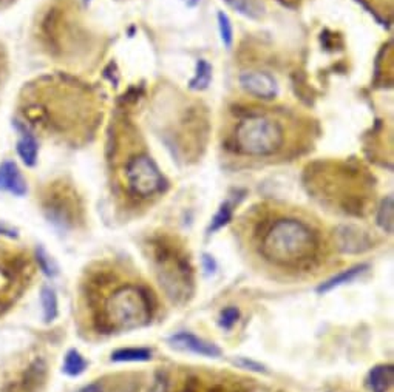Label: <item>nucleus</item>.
I'll return each mask as SVG.
<instances>
[{"label": "nucleus", "instance_id": "f257e3e1", "mask_svg": "<svg viewBox=\"0 0 394 392\" xmlns=\"http://www.w3.org/2000/svg\"><path fill=\"white\" fill-rule=\"evenodd\" d=\"M320 235L309 222L296 216L269 221L258 233V252L274 267L307 270L320 260Z\"/></svg>", "mask_w": 394, "mask_h": 392}, {"label": "nucleus", "instance_id": "f03ea898", "mask_svg": "<svg viewBox=\"0 0 394 392\" xmlns=\"http://www.w3.org/2000/svg\"><path fill=\"white\" fill-rule=\"evenodd\" d=\"M153 304L147 289L135 283L113 287L99 308L96 321L108 334L128 332L146 326L152 320Z\"/></svg>", "mask_w": 394, "mask_h": 392}, {"label": "nucleus", "instance_id": "7ed1b4c3", "mask_svg": "<svg viewBox=\"0 0 394 392\" xmlns=\"http://www.w3.org/2000/svg\"><path fill=\"white\" fill-rule=\"evenodd\" d=\"M152 265L161 287L176 303L189 300L194 292V272L187 256L171 240L162 238L152 246Z\"/></svg>", "mask_w": 394, "mask_h": 392}, {"label": "nucleus", "instance_id": "20e7f679", "mask_svg": "<svg viewBox=\"0 0 394 392\" xmlns=\"http://www.w3.org/2000/svg\"><path fill=\"white\" fill-rule=\"evenodd\" d=\"M283 145V127L268 114H249L235 127L234 147L244 157L269 158L280 152Z\"/></svg>", "mask_w": 394, "mask_h": 392}, {"label": "nucleus", "instance_id": "39448f33", "mask_svg": "<svg viewBox=\"0 0 394 392\" xmlns=\"http://www.w3.org/2000/svg\"><path fill=\"white\" fill-rule=\"evenodd\" d=\"M126 181L128 190L142 199L162 193L167 186L160 167L148 154H138L127 161Z\"/></svg>", "mask_w": 394, "mask_h": 392}, {"label": "nucleus", "instance_id": "423d86ee", "mask_svg": "<svg viewBox=\"0 0 394 392\" xmlns=\"http://www.w3.org/2000/svg\"><path fill=\"white\" fill-rule=\"evenodd\" d=\"M241 89L248 94L263 100H273L278 94L277 80L268 73L246 71L240 76Z\"/></svg>", "mask_w": 394, "mask_h": 392}, {"label": "nucleus", "instance_id": "0eeeda50", "mask_svg": "<svg viewBox=\"0 0 394 392\" xmlns=\"http://www.w3.org/2000/svg\"><path fill=\"white\" fill-rule=\"evenodd\" d=\"M28 190L26 181L15 161H3L0 164V192L24 196Z\"/></svg>", "mask_w": 394, "mask_h": 392}, {"label": "nucleus", "instance_id": "6e6552de", "mask_svg": "<svg viewBox=\"0 0 394 392\" xmlns=\"http://www.w3.org/2000/svg\"><path fill=\"white\" fill-rule=\"evenodd\" d=\"M169 341H171V344L175 349L186 350V353H192L196 355H205V357H220L221 355L220 348H216L215 344L201 340L196 335L189 334V332L176 334Z\"/></svg>", "mask_w": 394, "mask_h": 392}, {"label": "nucleus", "instance_id": "1a4fd4ad", "mask_svg": "<svg viewBox=\"0 0 394 392\" xmlns=\"http://www.w3.org/2000/svg\"><path fill=\"white\" fill-rule=\"evenodd\" d=\"M394 383L393 364H377L365 378V384L371 392H388Z\"/></svg>", "mask_w": 394, "mask_h": 392}, {"label": "nucleus", "instance_id": "9d476101", "mask_svg": "<svg viewBox=\"0 0 394 392\" xmlns=\"http://www.w3.org/2000/svg\"><path fill=\"white\" fill-rule=\"evenodd\" d=\"M16 150L20 161L24 162L26 167H35L37 162V154H39V145L37 141L35 139L33 134L22 133L17 139Z\"/></svg>", "mask_w": 394, "mask_h": 392}, {"label": "nucleus", "instance_id": "9b49d317", "mask_svg": "<svg viewBox=\"0 0 394 392\" xmlns=\"http://www.w3.org/2000/svg\"><path fill=\"white\" fill-rule=\"evenodd\" d=\"M366 269H368V266H366V265H360V266H354L351 269H346V270H343V272L337 274L336 276H332V278L322 283V285L317 287V292L318 294H326L332 289L346 285V283H351L352 280H356L360 274L365 272Z\"/></svg>", "mask_w": 394, "mask_h": 392}, {"label": "nucleus", "instance_id": "f8f14e48", "mask_svg": "<svg viewBox=\"0 0 394 392\" xmlns=\"http://www.w3.org/2000/svg\"><path fill=\"white\" fill-rule=\"evenodd\" d=\"M210 80H212V65L206 59H200L196 62L194 78L189 82V89L194 91H203L210 85Z\"/></svg>", "mask_w": 394, "mask_h": 392}, {"label": "nucleus", "instance_id": "ddd939ff", "mask_svg": "<svg viewBox=\"0 0 394 392\" xmlns=\"http://www.w3.org/2000/svg\"><path fill=\"white\" fill-rule=\"evenodd\" d=\"M152 358V350L147 348H122L112 354V362L117 363H135L148 362Z\"/></svg>", "mask_w": 394, "mask_h": 392}, {"label": "nucleus", "instance_id": "4468645a", "mask_svg": "<svg viewBox=\"0 0 394 392\" xmlns=\"http://www.w3.org/2000/svg\"><path fill=\"white\" fill-rule=\"evenodd\" d=\"M40 303H42L44 310V321L51 323L56 320L59 314V304H58V295L56 290L50 286H44L40 290Z\"/></svg>", "mask_w": 394, "mask_h": 392}, {"label": "nucleus", "instance_id": "2eb2a0df", "mask_svg": "<svg viewBox=\"0 0 394 392\" xmlns=\"http://www.w3.org/2000/svg\"><path fill=\"white\" fill-rule=\"evenodd\" d=\"M87 366H88V363L84 358V355L76 349H70L64 357L62 373L69 377H79L80 374L85 373Z\"/></svg>", "mask_w": 394, "mask_h": 392}, {"label": "nucleus", "instance_id": "dca6fc26", "mask_svg": "<svg viewBox=\"0 0 394 392\" xmlns=\"http://www.w3.org/2000/svg\"><path fill=\"white\" fill-rule=\"evenodd\" d=\"M376 221H377V226L382 229L385 233H388V235L393 233V227H394V199H393L391 195L386 196V198H384L382 202H380Z\"/></svg>", "mask_w": 394, "mask_h": 392}, {"label": "nucleus", "instance_id": "f3484780", "mask_svg": "<svg viewBox=\"0 0 394 392\" xmlns=\"http://www.w3.org/2000/svg\"><path fill=\"white\" fill-rule=\"evenodd\" d=\"M224 2H226L230 8H234L237 12H240V15L249 19L257 20L262 17L263 11L255 0H224Z\"/></svg>", "mask_w": 394, "mask_h": 392}, {"label": "nucleus", "instance_id": "a211bd4d", "mask_svg": "<svg viewBox=\"0 0 394 392\" xmlns=\"http://www.w3.org/2000/svg\"><path fill=\"white\" fill-rule=\"evenodd\" d=\"M216 22H219V33L223 45L226 46V48H230L234 44L232 22H230L229 16L224 11H219V15H216Z\"/></svg>", "mask_w": 394, "mask_h": 392}, {"label": "nucleus", "instance_id": "6ab92c4d", "mask_svg": "<svg viewBox=\"0 0 394 392\" xmlns=\"http://www.w3.org/2000/svg\"><path fill=\"white\" fill-rule=\"evenodd\" d=\"M230 220H232V206H230L229 202L226 201V202H223V204L220 206L219 212L215 213L212 221H210V226L207 229V232L209 233L219 232L220 229L226 226Z\"/></svg>", "mask_w": 394, "mask_h": 392}, {"label": "nucleus", "instance_id": "aec40b11", "mask_svg": "<svg viewBox=\"0 0 394 392\" xmlns=\"http://www.w3.org/2000/svg\"><path fill=\"white\" fill-rule=\"evenodd\" d=\"M36 258H37V265H39L40 270H42V272L46 276H56L58 275V266L54 265V261L51 260V256L46 253L42 247L37 249Z\"/></svg>", "mask_w": 394, "mask_h": 392}, {"label": "nucleus", "instance_id": "412c9836", "mask_svg": "<svg viewBox=\"0 0 394 392\" xmlns=\"http://www.w3.org/2000/svg\"><path fill=\"white\" fill-rule=\"evenodd\" d=\"M240 319V312H239V309L234 308V306H230V308H226V309H223L221 310V315H220V326L223 329H232L235 326V323L239 321Z\"/></svg>", "mask_w": 394, "mask_h": 392}, {"label": "nucleus", "instance_id": "4be33fe9", "mask_svg": "<svg viewBox=\"0 0 394 392\" xmlns=\"http://www.w3.org/2000/svg\"><path fill=\"white\" fill-rule=\"evenodd\" d=\"M0 235L5 236V238H11V240H15L19 236L17 229L10 226L8 222H5V221H0Z\"/></svg>", "mask_w": 394, "mask_h": 392}, {"label": "nucleus", "instance_id": "5701e85b", "mask_svg": "<svg viewBox=\"0 0 394 392\" xmlns=\"http://www.w3.org/2000/svg\"><path fill=\"white\" fill-rule=\"evenodd\" d=\"M78 392H103V388L99 386L98 383H92V384H87L83 389H79Z\"/></svg>", "mask_w": 394, "mask_h": 392}, {"label": "nucleus", "instance_id": "b1692460", "mask_svg": "<svg viewBox=\"0 0 394 392\" xmlns=\"http://www.w3.org/2000/svg\"><path fill=\"white\" fill-rule=\"evenodd\" d=\"M198 2H200V0H187V5L189 6H196V5H198Z\"/></svg>", "mask_w": 394, "mask_h": 392}]
</instances>
